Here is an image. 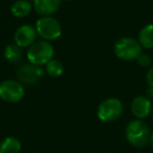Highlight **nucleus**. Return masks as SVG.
I'll return each mask as SVG.
<instances>
[{
    "mask_svg": "<svg viewBox=\"0 0 153 153\" xmlns=\"http://www.w3.org/2000/svg\"><path fill=\"white\" fill-rule=\"evenodd\" d=\"M138 42L144 48H153V24H147L143 26L138 34Z\"/></svg>",
    "mask_w": 153,
    "mask_h": 153,
    "instance_id": "nucleus-12",
    "label": "nucleus"
},
{
    "mask_svg": "<svg viewBox=\"0 0 153 153\" xmlns=\"http://www.w3.org/2000/svg\"><path fill=\"white\" fill-rule=\"evenodd\" d=\"M61 0H35L34 9L41 16H51L59 10Z\"/></svg>",
    "mask_w": 153,
    "mask_h": 153,
    "instance_id": "nucleus-10",
    "label": "nucleus"
},
{
    "mask_svg": "<svg viewBox=\"0 0 153 153\" xmlns=\"http://www.w3.org/2000/svg\"><path fill=\"white\" fill-rule=\"evenodd\" d=\"M150 144H151V146H152V148H153V131L151 132V135H150Z\"/></svg>",
    "mask_w": 153,
    "mask_h": 153,
    "instance_id": "nucleus-19",
    "label": "nucleus"
},
{
    "mask_svg": "<svg viewBox=\"0 0 153 153\" xmlns=\"http://www.w3.org/2000/svg\"><path fill=\"white\" fill-rule=\"evenodd\" d=\"M146 80H147V83L150 87H153V65L151 66L150 68L148 69L146 74Z\"/></svg>",
    "mask_w": 153,
    "mask_h": 153,
    "instance_id": "nucleus-17",
    "label": "nucleus"
},
{
    "mask_svg": "<svg viewBox=\"0 0 153 153\" xmlns=\"http://www.w3.org/2000/svg\"><path fill=\"white\" fill-rule=\"evenodd\" d=\"M123 104L117 98H109L104 100L98 107L97 115L100 121L104 123L114 122L123 113Z\"/></svg>",
    "mask_w": 153,
    "mask_h": 153,
    "instance_id": "nucleus-4",
    "label": "nucleus"
},
{
    "mask_svg": "<svg viewBox=\"0 0 153 153\" xmlns=\"http://www.w3.org/2000/svg\"><path fill=\"white\" fill-rule=\"evenodd\" d=\"M37 34L46 41H53L61 36V24L56 18L43 16L36 23Z\"/></svg>",
    "mask_w": 153,
    "mask_h": 153,
    "instance_id": "nucleus-5",
    "label": "nucleus"
},
{
    "mask_svg": "<svg viewBox=\"0 0 153 153\" xmlns=\"http://www.w3.org/2000/svg\"><path fill=\"white\" fill-rule=\"evenodd\" d=\"M32 12V3L27 0H17L12 4L11 13L14 17L24 18Z\"/></svg>",
    "mask_w": 153,
    "mask_h": 153,
    "instance_id": "nucleus-11",
    "label": "nucleus"
},
{
    "mask_svg": "<svg viewBox=\"0 0 153 153\" xmlns=\"http://www.w3.org/2000/svg\"><path fill=\"white\" fill-rule=\"evenodd\" d=\"M53 53L55 49L51 43L47 41H38L30 46L26 57L30 63L42 66L46 65L51 60H53Z\"/></svg>",
    "mask_w": 153,
    "mask_h": 153,
    "instance_id": "nucleus-2",
    "label": "nucleus"
},
{
    "mask_svg": "<svg viewBox=\"0 0 153 153\" xmlns=\"http://www.w3.org/2000/svg\"><path fill=\"white\" fill-rule=\"evenodd\" d=\"M24 97V87L16 80H5L0 83V99L7 103H18Z\"/></svg>",
    "mask_w": 153,
    "mask_h": 153,
    "instance_id": "nucleus-6",
    "label": "nucleus"
},
{
    "mask_svg": "<svg viewBox=\"0 0 153 153\" xmlns=\"http://www.w3.org/2000/svg\"><path fill=\"white\" fill-rule=\"evenodd\" d=\"M146 97L148 99L153 98V87H150V86H149V88L147 89V91H146Z\"/></svg>",
    "mask_w": 153,
    "mask_h": 153,
    "instance_id": "nucleus-18",
    "label": "nucleus"
},
{
    "mask_svg": "<svg viewBox=\"0 0 153 153\" xmlns=\"http://www.w3.org/2000/svg\"><path fill=\"white\" fill-rule=\"evenodd\" d=\"M21 143L18 138L9 136L0 143V153H20Z\"/></svg>",
    "mask_w": 153,
    "mask_h": 153,
    "instance_id": "nucleus-13",
    "label": "nucleus"
},
{
    "mask_svg": "<svg viewBox=\"0 0 153 153\" xmlns=\"http://www.w3.org/2000/svg\"><path fill=\"white\" fill-rule=\"evenodd\" d=\"M36 35H37L36 28H34L30 24H24V25L19 26L16 30L15 35H14V41L21 48H23V47H30V45L35 43Z\"/></svg>",
    "mask_w": 153,
    "mask_h": 153,
    "instance_id": "nucleus-8",
    "label": "nucleus"
},
{
    "mask_svg": "<svg viewBox=\"0 0 153 153\" xmlns=\"http://www.w3.org/2000/svg\"><path fill=\"white\" fill-rule=\"evenodd\" d=\"M152 110L150 99L146 96H137L131 102V111L136 119H146Z\"/></svg>",
    "mask_w": 153,
    "mask_h": 153,
    "instance_id": "nucleus-9",
    "label": "nucleus"
},
{
    "mask_svg": "<svg viewBox=\"0 0 153 153\" xmlns=\"http://www.w3.org/2000/svg\"><path fill=\"white\" fill-rule=\"evenodd\" d=\"M136 62L138 63V65H140L142 67H148L151 64V57L147 53H140L137 58H136Z\"/></svg>",
    "mask_w": 153,
    "mask_h": 153,
    "instance_id": "nucleus-16",
    "label": "nucleus"
},
{
    "mask_svg": "<svg viewBox=\"0 0 153 153\" xmlns=\"http://www.w3.org/2000/svg\"><path fill=\"white\" fill-rule=\"evenodd\" d=\"M27 1H30H30H35V0H27Z\"/></svg>",
    "mask_w": 153,
    "mask_h": 153,
    "instance_id": "nucleus-21",
    "label": "nucleus"
},
{
    "mask_svg": "<svg viewBox=\"0 0 153 153\" xmlns=\"http://www.w3.org/2000/svg\"><path fill=\"white\" fill-rule=\"evenodd\" d=\"M125 135L129 144L136 148H142L150 142L151 132L146 122L136 119L128 123Z\"/></svg>",
    "mask_w": 153,
    "mask_h": 153,
    "instance_id": "nucleus-1",
    "label": "nucleus"
},
{
    "mask_svg": "<svg viewBox=\"0 0 153 153\" xmlns=\"http://www.w3.org/2000/svg\"><path fill=\"white\" fill-rule=\"evenodd\" d=\"M44 74L43 69L38 65H34L32 63L23 64L17 70V76L20 83L25 85H35L38 83Z\"/></svg>",
    "mask_w": 153,
    "mask_h": 153,
    "instance_id": "nucleus-7",
    "label": "nucleus"
},
{
    "mask_svg": "<svg viewBox=\"0 0 153 153\" xmlns=\"http://www.w3.org/2000/svg\"><path fill=\"white\" fill-rule=\"evenodd\" d=\"M114 53L123 61H132L142 53V46L135 39L124 37L115 42L113 47Z\"/></svg>",
    "mask_w": 153,
    "mask_h": 153,
    "instance_id": "nucleus-3",
    "label": "nucleus"
},
{
    "mask_svg": "<svg viewBox=\"0 0 153 153\" xmlns=\"http://www.w3.org/2000/svg\"><path fill=\"white\" fill-rule=\"evenodd\" d=\"M46 72L53 78H58L60 76L64 71V66L59 60H51L48 63L46 64L45 67Z\"/></svg>",
    "mask_w": 153,
    "mask_h": 153,
    "instance_id": "nucleus-15",
    "label": "nucleus"
},
{
    "mask_svg": "<svg viewBox=\"0 0 153 153\" xmlns=\"http://www.w3.org/2000/svg\"><path fill=\"white\" fill-rule=\"evenodd\" d=\"M3 55H4V58L7 62L16 64L18 62H20V60L22 59L23 53H22L21 47L18 46L16 43H13V44H9L5 47Z\"/></svg>",
    "mask_w": 153,
    "mask_h": 153,
    "instance_id": "nucleus-14",
    "label": "nucleus"
},
{
    "mask_svg": "<svg viewBox=\"0 0 153 153\" xmlns=\"http://www.w3.org/2000/svg\"><path fill=\"white\" fill-rule=\"evenodd\" d=\"M151 112H152V117H153V105H152V110H151Z\"/></svg>",
    "mask_w": 153,
    "mask_h": 153,
    "instance_id": "nucleus-20",
    "label": "nucleus"
},
{
    "mask_svg": "<svg viewBox=\"0 0 153 153\" xmlns=\"http://www.w3.org/2000/svg\"><path fill=\"white\" fill-rule=\"evenodd\" d=\"M67 1H72V0H67Z\"/></svg>",
    "mask_w": 153,
    "mask_h": 153,
    "instance_id": "nucleus-22",
    "label": "nucleus"
}]
</instances>
